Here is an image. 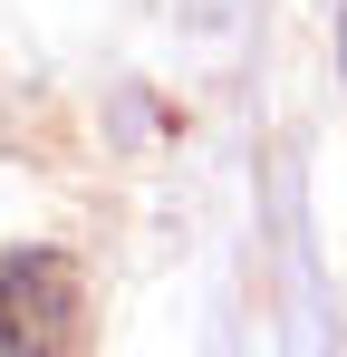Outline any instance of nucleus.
I'll list each match as a JSON object with an SVG mask.
<instances>
[{"instance_id":"1","label":"nucleus","mask_w":347,"mask_h":357,"mask_svg":"<svg viewBox=\"0 0 347 357\" xmlns=\"http://www.w3.org/2000/svg\"><path fill=\"white\" fill-rule=\"evenodd\" d=\"M87 290L58 251H0V357H68Z\"/></svg>"}]
</instances>
